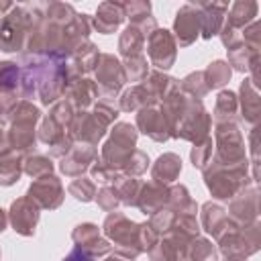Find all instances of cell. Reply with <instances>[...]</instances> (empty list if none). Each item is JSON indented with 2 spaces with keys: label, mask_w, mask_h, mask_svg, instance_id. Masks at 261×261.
<instances>
[{
  "label": "cell",
  "mask_w": 261,
  "mask_h": 261,
  "mask_svg": "<svg viewBox=\"0 0 261 261\" xmlns=\"http://www.w3.org/2000/svg\"><path fill=\"white\" fill-rule=\"evenodd\" d=\"M37 20L35 2L33 4H12L8 12L0 16V51L22 53L29 33Z\"/></svg>",
  "instance_id": "cell-1"
},
{
  "label": "cell",
  "mask_w": 261,
  "mask_h": 261,
  "mask_svg": "<svg viewBox=\"0 0 261 261\" xmlns=\"http://www.w3.org/2000/svg\"><path fill=\"white\" fill-rule=\"evenodd\" d=\"M204 184L214 200H230L243 188L253 184L249 175V165H220L210 159V163L202 169Z\"/></svg>",
  "instance_id": "cell-2"
},
{
  "label": "cell",
  "mask_w": 261,
  "mask_h": 261,
  "mask_svg": "<svg viewBox=\"0 0 261 261\" xmlns=\"http://www.w3.org/2000/svg\"><path fill=\"white\" fill-rule=\"evenodd\" d=\"M102 230H104V239L112 243L114 253L128 259H137L141 253H145L139 245V222L130 220L122 212H116V210L108 212V216L104 218Z\"/></svg>",
  "instance_id": "cell-3"
},
{
  "label": "cell",
  "mask_w": 261,
  "mask_h": 261,
  "mask_svg": "<svg viewBox=\"0 0 261 261\" xmlns=\"http://www.w3.org/2000/svg\"><path fill=\"white\" fill-rule=\"evenodd\" d=\"M139 130L130 122H114L110 128V137L104 141L100 149V161L106 163L116 173H122V167L130 153L137 149Z\"/></svg>",
  "instance_id": "cell-4"
},
{
  "label": "cell",
  "mask_w": 261,
  "mask_h": 261,
  "mask_svg": "<svg viewBox=\"0 0 261 261\" xmlns=\"http://www.w3.org/2000/svg\"><path fill=\"white\" fill-rule=\"evenodd\" d=\"M214 153L212 161L220 165H249L245 137L239 122L214 124Z\"/></svg>",
  "instance_id": "cell-5"
},
{
  "label": "cell",
  "mask_w": 261,
  "mask_h": 261,
  "mask_svg": "<svg viewBox=\"0 0 261 261\" xmlns=\"http://www.w3.org/2000/svg\"><path fill=\"white\" fill-rule=\"evenodd\" d=\"M218 245V253H222L224 257H251L259 251L261 247V224L259 220L247 226H237L232 224L226 232H222L216 239Z\"/></svg>",
  "instance_id": "cell-6"
},
{
  "label": "cell",
  "mask_w": 261,
  "mask_h": 261,
  "mask_svg": "<svg viewBox=\"0 0 261 261\" xmlns=\"http://www.w3.org/2000/svg\"><path fill=\"white\" fill-rule=\"evenodd\" d=\"M210 130H212V116L204 108L202 100L188 98L184 114L171 130V139H181V141H190L196 145V143L208 139Z\"/></svg>",
  "instance_id": "cell-7"
},
{
  "label": "cell",
  "mask_w": 261,
  "mask_h": 261,
  "mask_svg": "<svg viewBox=\"0 0 261 261\" xmlns=\"http://www.w3.org/2000/svg\"><path fill=\"white\" fill-rule=\"evenodd\" d=\"M94 82L98 86L100 98L106 102H112L126 84L120 59L112 53H100L96 67H94Z\"/></svg>",
  "instance_id": "cell-8"
},
{
  "label": "cell",
  "mask_w": 261,
  "mask_h": 261,
  "mask_svg": "<svg viewBox=\"0 0 261 261\" xmlns=\"http://www.w3.org/2000/svg\"><path fill=\"white\" fill-rule=\"evenodd\" d=\"M108 130H110V124L104 118H100L92 108L75 112L69 122V128H67L73 143H86V145H94V147L104 139V135Z\"/></svg>",
  "instance_id": "cell-9"
},
{
  "label": "cell",
  "mask_w": 261,
  "mask_h": 261,
  "mask_svg": "<svg viewBox=\"0 0 261 261\" xmlns=\"http://www.w3.org/2000/svg\"><path fill=\"white\" fill-rule=\"evenodd\" d=\"M147 55H149V63L157 69V71H167L177 57V45L175 39L171 35V31L167 29H155L149 37H147Z\"/></svg>",
  "instance_id": "cell-10"
},
{
  "label": "cell",
  "mask_w": 261,
  "mask_h": 261,
  "mask_svg": "<svg viewBox=\"0 0 261 261\" xmlns=\"http://www.w3.org/2000/svg\"><path fill=\"white\" fill-rule=\"evenodd\" d=\"M228 218L237 226H247L259 220V190L255 184H249L239 194L228 200Z\"/></svg>",
  "instance_id": "cell-11"
},
{
  "label": "cell",
  "mask_w": 261,
  "mask_h": 261,
  "mask_svg": "<svg viewBox=\"0 0 261 261\" xmlns=\"http://www.w3.org/2000/svg\"><path fill=\"white\" fill-rule=\"evenodd\" d=\"M24 196L33 200L41 210H55L63 204L65 190L57 175H45V177L33 179Z\"/></svg>",
  "instance_id": "cell-12"
},
{
  "label": "cell",
  "mask_w": 261,
  "mask_h": 261,
  "mask_svg": "<svg viewBox=\"0 0 261 261\" xmlns=\"http://www.w3.org/2000/svg\"><path fill=\"white\" fill-rule=\"evenodd\" d=\"M39 218H41V208L27 196L16 198L8 208V222L12 230L20 237H35Z\"/></svg>",
  "instance_id": "cell-13"
},
{
  "label": "cell",
  "mask_w": 261,
  "mask_h": 261,
  "mask_svg": "<svg viewBox=\"0 0 261 261\" xmlns=\"http://www.w3.org/2000/svg\"><path fill=\"white\" fill-rule=\"evenodd\" d=\"M171 35L179 47H190L200 37V10L196 2H188L175 12Z\"/></svg>",
  "instance_id": "cell-14"
},
{
  "label": "cell",
  "mask_w": 261,
  "mask_h": 261,
  "mask_svg": "<svg viewBox=\"0 0 261 261\" xmlns=\"http://www.w3.org/2000/svg\"><path fill=\"white\" fill-rule=\"evenodd\" d=\"M98 57H100V51H98V47H96L90 39L80 41V43L71 49V53H69V57H67V61H65L67 84H69L71 80H77V77H84V75L92 73L94 67H96Z\"/></svg>",
  "instance_id": "cell-15"
},
{
  "label": "cell",
  "mask_w": 261,
  "mask_h": 261,
  "mask_svg": "<svg viewBox=\"0 0 261 261\" xmlns=\"http://www.w3.org/2000/svg\"><path fill=\"white\" fill-rule=\"evenodd\" d=\"M71 241H73V245L80 251H84L92 259L104 257V255H108L112 251V245L100 234V228L94 222H82V224H77L71 230Z\"/></svg>",
  "instance_id": "cell-16"
},
{
  "label": "cell",
  "mask_w": 261,
  "mask_h": 261,
  "mask_svg": "<svg viewBox=\"0 0 261 261\" xmlns=\"http://www.w3.org/2000/svg\"><path fill=\"white\" fill-rule=\"evenodd\" d=\"M190 241L192 239H188L179 230L171 228L169 232L159 237V241L147 251L149 261H186Z\"/></svg>",
  "instance_id": "cell-17"
},
{
  "label": "cell",
  "mask_w": 261,
  "mask_h": 261,
  "mask_svg": "<svg viewBox=\"0 0 261 261\" xmlns=\"http://www.w3.org/2000/svg\"><path fill=\"white\" fill-rule=\"evenodd\" d=\"M98 159V149L86 143H73L69 153L59 159V171L67 177H82Z\"/></svg>",
  "instance_id": "cell-18"
},
{
  "label": "cell",
  "mask_w": 261,
  "mask_h": 261,
  "mask_svg": "<svg viewBox=\"0 0 261 261\" xmlns=\"http://www.w3.org/2000/svg\"><path fill=\"white\" fill-rule=\"evenodd\" d=\"M137 130L153 139L155 143H165L171 139L169 124L159 108V104H151L137 112Z\"/></svg>",
  "instance_id": "cell-19"
},
{
  "label": "cell",
  "mask_w": 261,
  "mask_h": 261,
  "mask_svg": "<svg viewBox=\"0 0 261 261\" xmlns=\"http://www.w3.org/2000/svg\"><path fill=\"white\" fill-rule=\"evenodd\" d=\"M63 100H67L75 112H80V110H90V108L100 100L98 86H96L94 77L84 75V77L71 80V82L67 84V88H65Z\"/></svg>",
  "instance_id": "cell-20"
},
{
  "label": "cell",
  "mask_w": 261,
  "mask_h": 261,
  "mask_svg": "<svg viewBox=\"0 0 261 261\" xmlns=\"http://www.w3.org/2000/svg\"><path fill=\"white\" fill-rule=\"evenodd\" d=\"M196 6L200 10V37L208 41L220 35V29L228 12V4L226 2H196Z\"/></svg>",
  "instance_id": "cell-21"
},
{
  "label": "cell",
  "mask_w": 261,
  "mask_h": 261,
  "mask_svg": "<svg viewBox=\"0 0 261 261\" xmlns=\"http://www.w3.org/2000/svg\"><path fill=\"white\" fill-rule=\"evenodd\" d=\"M239 116L245 120V124L249 126H257L259 118H261V104H259V88L247 77L241 82L239 94Z\"/></svg>",
  "instance_id": "cell-22"
},
{
  "label": "cell",
  "mask_w": 261,
  "mask_h": 261,
  "mask_svg": "<svg viewBox=\"0 0 261 261\" xmlns=\"http://www.w3.org/2000/svg\"><path fill=\"white\" fill-rule=\"evenodd\" d=\"M200 228L212 234V239H218L222 232H226L234 222L228 218L226 208L220 206L218 202H204L200 208Z\"/></svg>",
  "instance_id": "cell-23"
},
{
  "label": "cell",
  "mask_w": 261,
  "mask_h": 261,
  "mask_svg": "<svg viewBox=\"0 0 261 261\" xmlns=\"http://www.w3.org/2000/svg\"><path fill=\"white\" fill-rule=\"evenodd\" d=\"M167 198H169V186L151 179L141 186V192L137 198V208L145 216H153L155 212H159L161 208L167 206Z\"/></svg>",
  "instance_id": "cell-24"
},
{
  "label": "cell",
  "mask_w": 261,
  "mask_h": 261,
  "mask_svg": "<svg viewBox=\"0 0 261 261\" xmlns=\"http://www.w3.org/2000/svg\"><path fill=\"white\" fill-rule=\"evenodd\" d=\"M141 86L147 90V94L151 96V100L155 104H161L163 100H167L169 96H173L175 92H179V80L171 77L165 71H149V75L141 82Z\"/></svg>",
  "instance_id": "cell-25"
},
{
  "label": "cell",
  "mask_w": 261,
  "mask_h": 261,
  "mask_svg": "<svg viewBox=\"0 0 261 261\" xmlns=\"http://www.w3.org/2000/svg\"><path fill=\"white\" fill-rule=\"evenodd\" d=\"M122 12H124V18H128V22L145 35V39L157 29V20L151 14V2L147 0L122 2Z\"/></svg>",
  "instance_id": "cell-26"
},
{
  "label": "cell",
  "mask_w": 261,
  "mask_h": 261,
  "mask_svg": "<svg viewBox=\"0 0 261 261\" xmlns=\"http://www.w3.org/2000/svg\"><path fill=\"white\" fill-rule=\"evenodd\" d=\"M124 22L122 2H102L96 8V14L92 16V29H96L102 35H110L120 29Z\"/></svg>",
  "instance_id": "cell-27"
},
{
  "label": "cell",
  "mask_w": 261,
  "mask_h": 261,
  "mask_svg": "<svg viewBox=\"0 0 261 261\" xmlns=\"http://www.w3.org/2000/svg\"><path fill=\"white\" fill-rule=\"evenodd\" d=\"M6 137H8V145L12 151H18L22 155H31L35 145H37V124L10 122Z\"/></svg>",
  "instance_id": "cell-28"
},
{
  "label": "cell",
  "mask_w": 261,
  "mask_h": 261,
  "mask_svg": "<svg viewBox=\"0 0 261 261\" xmlns=\"http://www.w3.org/2000/svg\"><path fill=\"white\" fill-rule=\"evenodd\" d=\"M257 10H259V6L255 0H237L228 8L224 24L234 29V31H245L251 22L257 20Z\"/></svg>",
  "instance_id": "cell-29"
},
{
  "label": "cell",
  "mask_w": 261,
  "mask_h": 261,
  "mask_svg": "<svg viewBox=\"0 0 261 261\" xmlns=\"http://www.w3.org/2000/svg\"><path fill=\"white\" fill-rule=\"evenodd\" d=\"M181 173V159L177 153H163L151 165V179L159 184H173Z\"/></svg>",
  "instance_id": "cell-30"
},
{
  "label": "cell",
  "mask_w": 261,
  "mask_h": 261,
  "mask_svg": "<svg viewBox=\"0 0 261 261\" xmlns=\"http://www.w3.org/2000/svg\"><path fill=\"white\" fill-rule=\"evenodd\" d=\"M259 49H261V45L243 41V43H239L237 47L226 49V53H228V61H226V63L230 65V69L245 73V71H249V67H251L255 61H259Z\"/></svg>",
  "instance_id": "cell-31"
},
{
  "label": "cell",
  "mask_w": 261,
  "mask_h": 261,
  "mask_svg": "<svg viewBox=\"0 0 261 261\" xmlns=\"http://www.w3.org/2000/svg\"><path fill=\"white\" fill-rule=\"evenodd\" d=\"M212 120L214 124H222V122H239V100L237 94L230 90H220L214 102V110H212Z\"/></svg>",
  "instance_id": "cell-32"
},
{
  "label": "cell",
  "mask_w": 261,
  "mask_h": 261,
  "mask_svg": "<svg viewBox=\"0 0 261 261\" xmlns=\"http://www.w3.org/2000/svg\"><path fill=\"white\" fill-rule=\"evenodd\" d=\"M22 161H24V155L18 151H6L0 155V186L2 188H10L20 179V175L24 173Z\"/></svg>",
  "instance_id": "cell-33"
},
{
  "label": "cell",
  "mask_w": 261,
  "mask_h": 261,
  "mask_svg": "<svg viewBox=\"0 0 261 261\" xmlns=\"http://www.w3.org/2000/svg\"><path fill=\"white\" fill-rule=\"evenodd\" d=\"M151 104H155V102L151 100V96L147 94V90L141 84H135L128 90L120 92V98H118V110H122V112H139Z\"/></svg>",
  "instance_id": "cell-34"
},
{
  "label": "cell",
  "mask_w": 261,
  "mask_h": 261,
  "mask_svg": "<svg viewBox=\"0 0 261 261\" xmlns=\"http://www.w3.org/2000/svg\"><path fill=\"white\" fill-rule=\"evenodd\" d=\"M145 41H147L145 35L137 27L128 24L120 33V39H118V53H120V57L126 59V57H133V55H141L143 47H145Z\"/></svg>",
  "instance_id": "cell-35"
},
{
  "label": "cell",
  "mask_w": 261,
  "mask_h": 261,
  "mask_svg": "<svg viewBox=\"0 0 261 261\" xmlns=\"http://www.w3.org/2000/svg\"><path fill=\"white\" fill-rule=\"evenodd\" d=\"M169 210H173L175 214H181V212H192L196 214L198 212V204L194 202V198L190 196V190L184 186V184H173L169 186V198H167V206Z\"/></svg>",
  "instance_id": "cell-36"
},
{
  "label": "cell",
  "mask_w": 261,
  "mask_h": 261,
  "mask_svg": "<svg viewBox=\"0 0 261 261\" xmlns=\"http://www.w3.org/2000/svg\"><path fill=\"white\" fill-rule=\"evenodd\" d=\"M204 71V80H206V86L208 90H218V88H224L228 82H230V75H232V69L230 65L224 61V59H214L206 65Z\"/></svg>",
  "instance_id": "cell-37"
},
{
  "label": "cell",
  "mask_w": 261,
  "mask_h": 261,
  "mask_svg": "<svg viewBox=\"0 0 261 261\" xmlns=\"http://www.w3.org/2000/svg\"><path fill=\"white\" fill-rule=\"evenodd\" d=\"M141 186H143L141 179H137L133 175H124V173H120L112 181V188L116 190V194L120 198V204H124V206H137V198H139Z\"/></svg>",
  "instance_id": "cell-38"
},
{
  "label": "cell",
  "mask_w": 261,
  "mask_h": 261,
  "mask_svg": "<svg viewBox=\"0 0 261 261\" xmlns=\"http://www.w3.org/2000/svg\"><path fill=\"white\" fill-rule=\"evenodd\" d=\"M53 161L51 157L47 155H41V153H31V155H24V161H22V171L33 177V179H39V177H45V175H53Z\"/></svg>",
  "instance_id": "cell-39"
},
{
  "label": "cell",
  "mask_w": 261,
  "mask_h": 261,
  "mask_svg": "<svg viewBox=\"0 0 261 261\" xmlns=\"http://www.w3.org/2000/svg\"><path fill=\"white\" fill-rule=\"evenodd\" d=\"M186 261H218V249L206 237H196L188 245Z\"/></svg>",
  "instance_id": "cell-40"
},
{
  "label": "cell",
  "mask_w": 261,
  "mask_h": 261,
  "mask_svg": "<svg viewBox=\"0 0 261 261\" xmlns=\"http://www.w3.org/2000/svg\"><path fill=\"white\" fill-rule=\"evenodd\" d=\"M179 92L188 98H194V100H202L210 90L206 86V80H204V71H192L188 73L181 82H179Z\"/></svg>",
  "instance_id": "cell-41"
},
{
  "label": "cell",
  "mask_w": 261,
  "mask_h": 261,
  "mask_svg": "<svg viewBox=\"0 0 261 261\" xmlns=\"http://www.w3.org/2000/svg\"><path fill=\"white\" fill-rule=\"evenodd\" d=\"M41 120V108L35 106L31 100H18L10 114H8V124L10 122H29V124H37Z\"/></svg>",
  "instance_id": "cell-42"
},
{
  "label": "cell",
  "mask_w": 261,
  "mask_h": 261,
  "mask_svg": "<svg viewBox=\"0 0 261 261\" xmlns=\"http://www.w3.org/2000/svg\"><path fill=\"white\" fill-rule=\"evenodd\" d=\"M67 135H69L67 128H63V126H59L57 122H53L47 114L41 118V124H39V130H37V139H39L43 145L53 147L55 143H59V141L65 139Z\"/></svg>",
  "instance_id": "cell-43"
},
{
  "label": "cell",
  "mask_w": 261,
  "mask_h": 261,
  "mask_svg": "<svg viewBox=\"0 0 261 261\" xmlns=\"http://www.w3.org/2000/svg\"><path fill=\"white\" fill-rule=\"evenodd\" d=\"M18 82H20L18 63L16 61H0V92L18 94Z\"/></svg>",
  "instance_id": "cell-44"
},
{
  "label": "cell",
  "mask_w": 261,
  "mask_h": 261,
  "mask_svg": "<svg viewBox=\"0 0 261 261\" xmlns=\"http://www.w3.org/2000/svg\"><path fill=\"white\" fill-rule=\"evenodd\" d=\"M120 63H122L126 82H143V80L149 75V63H147V57H145L143 53H141V55L126 57V59H122Z\"/></svg>",
  "instance_id": "cell-45"
},
{
  "label": "cell",
  "mask_w": 261,
  "mask_h": 261,
  "mask_svg": "<svg viewBox=\"0 0 261 261\" xmlns=\"http://www.w3.org/2000/svg\"><path fill=\"white\" fill-rule=\"evenodd\" d=\"M67 194L73 196L77 202H92L96 198V184L92 181V177H75L69 186H67Z\"/></svg>",
  "instance_id": "cell-46"
},
{
  "label": "cell",
  "mask_w": 261,
  "mask_h": 261,
  "mask_svg": "<svg viewBox=\"0 0 261 261\" xmlns=\"http://www.w3.org/2000/svg\"><path fill=\"white\" fill-rule=\"evenodd\" d=\"M212 153H214V145H212V137H208V139H204V141H200V143H196L192 147L190 161H192V165L196 169H204L210 163Z\"/></svg>",
  "instance_id": "cell-47"
},
{
  "label": "cell",
  "mask_w": 261,
  "mask_h": 261,
  "mask_svg": "<svg viewBox=\"0 0 261 261\" xmlns=\"http://www.w3.org/2000/svg\"><path fill=\"white\" fill-rule=\"evenodd\" d=\"M173 228L179 230L181 234H186L188 239H196L200 237L202 228H200V220L196 218V214L192 212H181L175 216V222H173Z\"/></svg>",
  "instance_id": "cell-48"
},
{
  "label": "cell",
  "mask_w": 261,
  "mask_h": 261,
  "mask_svg": "<svg viewBox=\"0 0 261 261\" xmlns=\"http://www.w3.org/2000/svg\"><path fill=\"white\" fill-rule=\"evenodd\" d=\"M175 212L173 210H169V208H161L159 212H155L153 216H149V224H151V228L159 234V237H163L165 232H169L171 228H173V222H175Z\"/></svg>",
  "instance_id": "cell-49"
},
{
  "label": "cell",
  "mask_w": 261,
  "mask_h": 261,
  "mask_svg": "<svg viewBox=\"0 0 261 261\" xmlns=\"http://www.w3.org/2000/svg\"><path fill=\"white\" fill-rule=\"evenodd\" d=\"M147 167H149V155L143 153V151H139V149H135V151L130 153V157L126 159V163H124V167H122V173H124V175L139 177V175H143V173L147 171Z\"/></svg>",
  "instance_id": "cell-50"
},
{
  "label": "cell",
  "mask_w": 261,
  "mask_h": 261,
  "mask_svg": "<svg viewBox=\"0 0 261 261\" xmlns=\"http://www.w3.org/2000/svg\"><path fill=\"white\" fill-rule=\"evenodd\" d=\"M94 200L98 202V206H100L104 212H114V210L120 206V198H118L116 190H114L110 184L102 186V188L96 192V198H94Z\"/></svg>",
  "instance_id": "cell-51"
},
{
  "label": "cell",
  "mask_w": 261,
  "mask_h": 261,
  "mask_svg": "<svg viewBox=\"0 0 261 261\" xmlns=\"http://www.w3.org/2000/svg\"><path fill=\"white\" fill-rule=\"evenodd\" d=\"M88 171H90V175H92V181H100V184H104V186L110 184V181H114V179L120 175V173H116L114 169H110L106 163H102L100 157L92 163V167H90Z\"/></svg>",
  "instance_id": "cell-52"
},
{
  "label": "cell",
  "mask_w": 261,
  "mask_h": 261,
  "mask_svg": "<svg viewBox=\"0 0 261 261\" xmlns=\"http://www.w3.org/2000/svg\"><path fill=\"white\" fill-rule=\"evenodd\" d=\"M159 241V234L151 228L149 222H139V245L143 251H149Z\"/></svg>",
  "instance_id": "cell-53"
},
{
  "label": "cell",
  "mask_w": 261,
  "mask_h": 261,
  "mask_svg": "<svg viewBox=\"0 0 261 261\" xmlns=\"http://www.w3.org/2000/svg\"><path fill=\"white\" fill-rule=\"evenodd\" d=\"M88 259V255L84 253V251H80L77 247H73L69 253H67V257L63 259V261H86Z\"/></svg>",
  "instance_id": "cell-54"
},
{
  "label": "cell",
  "mask_w": 261,
  "mask_h": 261,
  "mask_svg": "<svg viewBox=\"0 0 261 261\" xmlns=\"http://www.w3.org/2000/svg\"><path fill=\"white\" fill-rule=\"evenodd\" d=\"M6 151H12V149H10V145H8V137H6L4 126H0V155L6 153Z\"/></svg>",
  "instance_id": "cell-55"
},
{
  "label": "cell",
  "mask_w": 261,
  "mask_h": 261,
  "mask_svg": "<svg viewBox=\"0 0 261 261\" xmlns=\"http://www.w3.org/2000/svg\"><path fill=\"white\" fill-rule=\"evenodd\" d=\"M6 226H8V212L0 208V232H4Z\"/></svg>",
  "instance_id": "cell-56"
},
{
  "label": "cell",
  "mask_w": 261,
  "mask_h": 261,
  "mask_svg": "<svg viewBox=\"0 0 261 261\" xmlns=\"http://www.w3.org/2000/svg\"><path fill=\"white\" fill-rule=\"evenodd\" d=\"M104 261H135V259H128V257H122V255L114 253V255H108Z\"/></svg>",
  "instance_id": "cell-57"
},
{
  "label": "cell",
  "mask_w": 261,
  "mask_h": 261,
  "mask_svg": "<svg viewBox=\"0 0 261 261\" xmlns=\"http://www.w3.org/2000/svg\"><path fill=\"white\" fill-rule=\"evenodd\" d=\"M224 261H247V259H243V257H226Z\"/></svg>",
  "instance_id": "cell-58"
},
{
  "label": "cell",
  "mask_w": 261,
  "mask_h": 261,
  "mask_svg": "<svg viewBox=\"0 0 261 261\" xmlns=\"http://www.w3.org/2000/svg\"><path fill=\"white\" fill-rule=\"evenodd\" d=\"M86 261H96V259H92V257H88V259H86Z\"/></svg>",
  "instance_id": "cell-59"
},
{
  "label": "cell",
  "mask_w": 261,
  "mask_h": 261,
  "mask_svg": "<svg viewBox=\"0 0 261 261\" xmlns=\"http://www.w3.org/2000/svg\"><path fill=\"white\" fill-rule=\"evenodd\" d=\"M0 16H2V10H0Z\"/></svg>",
  "instance_id": "cell-60"
}]
</instances>
